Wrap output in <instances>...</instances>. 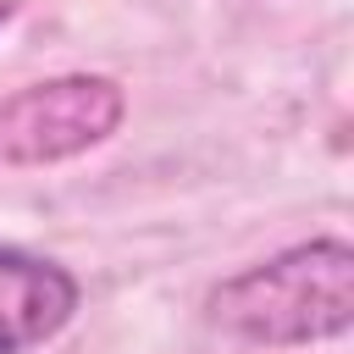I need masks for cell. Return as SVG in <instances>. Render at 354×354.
Instances as JSON below:
<instances>
[{
  "label": "cell",
  "mask_w": 354,
  "mask_h": 354,
  "mask_svg": "<svg viewBox=\"0 0 354 354\" xmlns=\"http://www.w3.org/2000/svg\"><path fill=\"white\" fill-rule=\"evenodd\" d=\"M6 22H11V0H0V28H6Z\"/></svg>",
  "instance_id": "cell-4"
},
{
  "label": "cell",
  "mask_w": 354,
  "mask_h": 354,
  "mask_svg": "<svg viewBox=\"0 0 354 354\" xmlns=\"http://www.w3.org/2000/svg\"><path fill=\"white\" fill-rule=\"evenodd\" d=\"M77 315V277L44 254L0 243V354H28Z\"/></svg>",
  "instance_id": "cell-3"
},
{
  "label": "cell",
  "mask_w": 354,
  "mask_h": 354,
  "mask_svg": "<svg viewBox=\"0 0 354 354\" xmlns=\"http://www.w3.org/2000/svg\"><path fill=\"white\" fill-rule=\"evenodd\" d=\"M210 326L266 348L332 343L354 326V249L348 238H310L254 260L210 288Z\"/></svg>",
  "instance_id": "cell-1"
},
{
  "label": "cell",
  "mask_w": 354,
  "mask_h": 354,
  "mask_svg": "<svg viewBox=\"0 0 354 354\" xmlns=\"http://www.w3.org/2000/svg\"><path fill=\"white\" fill-rule=\"evenodd\" d=\"M127 116V94L105 72H61L0 100V160L55 166L105 144Z\"/></svg>",
  "instance_id": "cell-2"
}]
</instances>
